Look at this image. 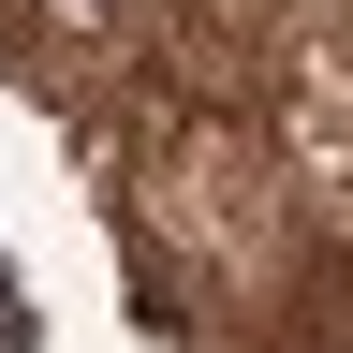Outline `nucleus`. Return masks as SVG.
Segmentation results:
<instances>
[{
    "label": "nucleus",
    "instance_id": "f257e3e1",
    "mask_svg": "<svg viewBox=\"0 0 353 353\" xmlns=\"http://www.w3.org/2000/svg\"><path fill=\"white\" fill-rule=\"evenodd\" d=\"M162 192L148 221L176 236V280L221 294V309H280L309 280V221H294V162L265 148L250 118H176V148L148 162Z\"/></svg>",
    "mask_w": 353,
    "mask_h": 353
}]
</instances>
